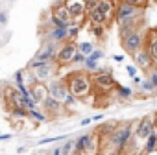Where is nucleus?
I'll return each mask as SVG.
<instances>
[{"label": "nucleus", "instance_id": "2", "mask_svg": "<svg viewBox=\"0 0 157 155\" xmlns=\"http://www.w3.org/2000/svg\"><path fill=\"white\" fill-rule=\"evenodd\" d=\"M133 137H135V131H133V124L131 122H122L115 127V131L102 140V146L104 144H109L111 149H113V155H120L128 149V146L133 142Z\"/></svg>", "mask_w": 157, "mask_h": 155}, {"label": "nucleus", "instance_id": "26", "mask_svg": "<svg viewBox=\"0 0 157 155\" xmlns=\"http://www.w3.org/2000/svg\"><path fill=\"white\" fill-rule=\"evenodd\" d=\"M46 22H48V26H50V28H70L68 24H65L63 21H59V19H57V17H54L52 13L48 15V19H46Z\"/></svg>", "mask_w": 157, "mask_h": 155}, {"label": "nucleus", "instance_id": "11", "mask_svg": "<svg viewBox=\"0 0 157 155\" xmlns=\"http://www.w3.org/2000/svg\"><path fill=\"white\" fill-rule=\"evenodd\" d=\"M153 131H155L153 116H151V115H146V116H142V118L137 122V126H135V138H139V140L144 144V140H146Z\"/></svg>", "mask_w": 157, "mask_h": 155}, {"label": "nucleus", "instance_id": "14", "mask_svg": "<svg viewBox=\"0 0 157 155\" xmlns=\"http://www.w3.org/2000/svg\"><path fill=\"white\" fill-rule=\"evenodd\" d=\"M68 41V28H48L44 33V43L63 44Z\"/></svg>", "mask_w": 157, "mask_h": 155}, {"label": "nucleus", "instance_id": "9", "mask_svg": "<svg viewBox=\"0 0 157 155\" xmlns=\"http://www.w3.org/2000/svg\"><path fill=\"white\" fill-rule=\"evenodd\" d=\"M46 85H48V93H50L52 98H56V100L61 102V104L67 102L70 91H68V85H67V80H65V78H54V80L48 81Z\"/></svg>", "mask_w": 157, "mask_h": 155}, {"label": "nucleus", "instance_id": "23", "mask_svg": "<svg viewBox=\"0 0 157 155\" xmlns=\"http://www.w3.org/2000/svg\"><path fill=\"white\" fill-rule=\"evenodd\" d=\"M94 50H96V46H94L93 43H89V41H82V43H78V52L83 54L85 57H89Z\"/></svg>", "mask_w": 157, "mask_h": 155}, {"label": "nucleus", "instance_id": "40", "mask_svg": "<svg viewBox=\"0 0 157 155\" xmlns=\"http://www.w3.org/2000/svg\"><path fill=\"white\" fill-rule=\"evenodd\" d=\"M91 122H93V116H91V118H83V120H82L80 124H82V127H83V126H89Z\"/></svg>", "mask_w": 157, "mask_h": 155}, {"label": "nucleus", "instance_id": "30", "mask_svg": "<svg viewBox=\"0 0 157 155\" xmlns=\"http://www.w3.org/2000/svg\"><path fill=\"white\" fill-rule=\"evenodd\" d=\"M67 138H68L67 135H61V137H48V138L39 140V146H44V144H50V142H57V140H67Z\"/></svg>", "mask_w": 157, "mask_h": 155}, {"label": "nucleus", "instance_id": "43", "mask_svg": "<svg viewBox=\"0 0 157 155\" xmlns=\"http://www.w3.org/2000/svg\"><path fill=\"white\" fill-rule=\"evenodd\" d=\"M104 118V115H94L93 116V122H98V120H102Z\"/></svg>", "mask_w": 157, "mask_h": 155}, {"label": "nucleus", "instance_id": "31", "mask_svg": "<svg viewBox=\"0 0 157 155\" xmlns=\"http://www.w3.org/2000/svg\"><path fill=\"white\" fill-rule=\"evenodd\" d=\"M85 59H87V57H85L83 54L78 52V54L74 55V59H72V65H83V63H85Z\"/></svg>", "mask_w": 157, "mask_h": 155}, {"label": "nucleus", "instance_id": "28", "mask_svg": "<svg viewBox=\"0 0 157 155\" xmlns=\"http://www.w3.org/2000/svg\"><path fill=\"white\" fill-rule=\"evenodd\" d=\"M140 91H144V93H155L157 91V87L153 85V81L150 80V78H146V80H142V83H140V87H139Z\"/></svg>", "mask_w": 157, "mask_h": 155}, {"label": "nucleus", "instance_id": "29", "mask_svg": "<svg viewBox=\"0 0 157 155\" xmlns=\"http://www.w3.org/2000/svg\"><path fill=\"white\" fill-rule=\"evenodd\" d=\"M82 32V26L80 24H72L70 28H68V41H76V37H78V33Z\"/></svg>", "mask_w": 157, "mask_h": 155}, {"label": "nucleus", "instance_id": "16", "mask_svg": "<svg viewBox=\"0 0 157 155\" xmlns=\"http://www.w3.org/2000/svg\"><path fill=\"white\" fill-rule=\"evenodd\" d=\"M30 94H32V98H33V102H35L37 105H43L44 100L50 96V93H48V85L37 81V83H33V85L30 87Z\"/></svg>", "mask_w": 157, "mask_h": 155}, {"label": "nucleus", "instance_id": "27", "mask_svg": "<svg viewBox=\"0 0 157 155\" xmlns=\"http://www.w3.org/2000/svg\"><path fill=\"white\" fill-rule=\"evenodd\" d=\"M124 4H129V6H135V8H140V9H146L150 6V0H120Z\"/></svg>", "mask_w": 157, "mask_h": 155}, {"label": "nucleus", "instance_id": "42", "mask_svg": "<svg viewBox=\"0 0 157 155\" xmlns=\"http://www.w3.org/2000/svg\"><path fill=\"white\" fill-rule=\"evenodd\" d=\"M6 19H8V15H6V13H0V24H4V22H6Z\"/></svg>", "mask_w": 157, "mask_h": 155}, {"label": "nucleus", "instance_id": "25", "mask_svg": "<svg viewBox=\"0 0 157 155\" xmlns=\"http://www.w3.org/2000/svg\"><path fill=\"white\" fill-rule=\"evenodd\" d=\"M83 70H87L89 74H94V72H98V70H100V65H98V61H94V59L87 57V59H85V63H83Z\"/></svg>", "mask_w": 157, "mask_h": 155}, {"label": "nucleus", "instance_id": "35", "mask_svg": "<svg viewBox=\"0 0 157 155\" xmlns=\"http://www.w3.org/2000/svg\"><path fill=\"white\" fill-rule=\"evenodd\" d=\"M148 78H150V80L153 81V85L157 87V68H153V70H151V72L148 74Z\"/></svg>", "mask_w": 157, "mask_h": 155}, {"label": "nucleus", "instance_id": "17", "mask_svg": "<svg viewBox=\"0 0 157 155\" xmlns=\"http://www.w3.org/2000/svg\"><path fill=\"white\" fill-rule=\"evenodd\" d=\"M50 13H52L54 17H57L59 21H63L65 24H68V26H72V24H74V19H72L70 11L67 9L65 2H63V4H57V6H50Z\"/></svg>", "mask_w": 157, "mask_h": 155}, {"label": "nucleus", "instance_id": "45", "mask_svg": "<svg viewBox=\"0 0 157 155\" xmlns=\"http://www.w3.org/2000/svg\"><path fill=\"white\" fill-rule=\"evenodd\" d=\"M144 155H157V151H151V153H144Z\"/></svg>", "mask_w": 157, "mask_h": 155}, {"label": "nucleus", "instance_id": "39", "mask_svg": "<svg viewBox=\"0 0 157 155\" xmlns=\"http://www.w3.org/2000/svg\"><path fill=\"white\" fill-rule=\"evenodd\" d=\"M113 59H115L117 63H122V61H124V55H122V54H115V55H113Z\"/></svg>", "mask_w": 157, "mask_h": 155}, {"label": "nucleus", "instance_id": "36", "mask_svg": "<svg viewBox=\"0 0 157 155\" xmlns=\"http://www.w3.org/2000/svg\"><path fill=\"white\" fill-rule=\"evenodd\" d=\"M11 138H13L11 133H2V135H0V142H2V140H11Z\"/></svg>", "mask_w": 157, "mask_h": 155}, {"label": "nucleus", "instance_id": "15", "mask_svg": "<svg viewBox=\"0 0 157 155\" xmlns=\"http://www.w3.org/2000/svg\"><path fill=\"white\" fill-rule=\"evenodd\" d=\"M133 61H135V65L139 66V70H142V72H146V74H150V72L155 68V65H153V61H151L150 54H148L144 48L133 55Z\"/></svg>", "mask_w": 157, "mask_h": 155}, {"label": "nucleus", "instance_id": "22", "mask_svg": "<svg viewBox=\"0 0 157 155\" xmlns=\"http://www.w3.org/2000/svg\"><path fill=\"white\" fill-rule=\"evenodd\" d=\"M89 24V22H87ZM89 28V32L98 39V41H104L105 39V32H107V26H100V24H89L87 26Z\"/></svg>", "mask_w": 157, "mask_h": 155}, {"label": "nucleus", "instance_id": "44", "mask_svg": "<svg viewBox=\"0 0 157 155\" xmlns=\"http://www.w3.org/2000/svg\"><path fill=\"white\" fill-rule=\"evenodd\" d=\"M151 116H153V124H155V129H157V111H155Z\"/></svg>", "mask_w": 157, "mask_h": 155}, {"label": "nucleus", "instance_id": "38", "mask_svg": "<svg viewBox=\"0 0 157 155\" xmlns=\"http://www.w3.org/2000/svg\"><path fill=\"white\" fill-rule=\"evenodd\" d=\"M48 155H61V146H56V148H54Z\"/></svg>", "mask_w": 157, "mask_h": 155}, {"label": "nucleus", "instance_id": "5", "mask_svg": "<svg viewBox=\"0 0 157 155\" xmlns=\"http://www.w3.org/2000/svg\"><path fill=\"white\" fill-rule=\"evenodd\" d=\"M59 46H61V44H57V43H44V44L39 48V52L30 59V63L26 65V68L32 70V68H37V66H41V65H44V63L56 61V55H57Z\"/></svg>", "mask_w": 157, "mask_h": 155}, {"label": "nucleus", "instance_id": "24", "mask_svg": "<svg viewBox=\"0 0 157 155\" xmlns=\"http://www.w3.org/2000/svg\"><path fill=\"white\" fill-rule=\"evenodd\" d=\"M10 116L15 118V120H30V115H28V109H21V107H15L10 111Z\"/></svg>", "mask_w": 157, "mask_h": 155}, {"label": "nucleus", "instance_id": "20", "mask_svg": "<svg viewBox=\"0 0 157 155\" xmlns=\"http://www.w3.org/2000/svg\"><path fill=\"white\" fill-rule=\"evenodd\" d=\"M115 94H117V98H118L120 102H126V100H131V98H133V89H129V87H126V85H118V87L115 89Z\"/></svg>", "mask_w": 157, "mask_h": 155}, {"label": "nucleus", "instance_id": "6", "mask_svg": "<svg viewBox=\"0 0 157 155\" xmlns=\"http://www.w3.org/2000/svg\"><path fill=\"white\" fill-rule=\"evenodd\" d=\"M76 54H78V43H76V41H67V43H63V44L59 46V50H57V55H56L57 66L63 68V66L72 65V59H74Z\"/></svg>", "mask_w": 157, "mask_h": 155}, {"label": "nucleus", "instance_id": "34", "mask_svg": "<svg viewBox=\"0 0 157 155\" xmlns=\"http://www.w3.org/2000/svg\"><path fill=\"white\" fill-rule=\"evenodd\" d=\"M85 6H87V13H89V11L96 9V6H98V0H87V2H85Z\"/></svg>", "mask_w": 157, "mask_h": 155}, {"label": "nucleus", "instance_id": "32", "mask_svg": "<svg viewBox=\"0 0 157 155\" xmlns=\"http://www.w3.org/2000/svg\"><path fill=\"white\" fill-rule=\"evenodd\" d=\"M104 55H105V52H104V50H100V48H96V50H94L89 57H91V59H94V61H100Z\"/></svg>", "mask_w": 157, "mask_h": 155}, {"label": "nucleus", "instance_id": "3", "mask_svg": "<svg viewBox=\"0 0 157 155\" xmlns=\"http://www.w3.org/2000/svg\"><path fill=\"white\" fill-rule=\"evenodd\" d=\"M120 44L124 48L126 54H129L131 57L140 52L144 48V39H146V28H137V30H129V32H122L118 33Z\"/></svg>", "mask_w": 157, "mask_h": 155}, {"label": "nucleus", "instance_id": "13", "mask_svg": "<svg viewBox=\"0 0 157 155\" xmlns=\"http://www.w3.org/2000/svg\"><path fill=\"white\" fill-rule=\"evenodd\" d=\"M41 109L48 115V118H59L65 113V105L61 102H57L56 98H52V96H48L44 100V104L41 105Z\"/></svg>", "mask_w": 157, "mask_h": 155}, {"label": "nucleus", "instance_id": "18", "mask_svg": "<svg viewBox=\"0 0 157 155\" xmlns=\"http://www.w3.org/2000/svg\"><path fill=\"white\" fill-rule=\"evenodd\" d=\"M87 22L89 24H100V26H109L111 24V19H107L98 8L96 9H93V11H89L87 13Z\"/></svg>", "mask_w": 157, "mask_h": 155}, {"label": "nucleus", "instance_id": "46", "mask_svg": "<svg viewBox=\"0 0 157 155\" xmlns=\"http://www.w3.org/2000/svg\"><path fill=\"white\" fill-rule=\"evenodd\" d=\"M85 2H87V0H85Z\"/></svg>", "mask_w": 157, "mask_h": 155}, {"label": "nucleus", "instance_id": "19", "mask_svg": "<svg viewBox=\"0 0 157 155\" xmlns=\"http://www.w3.org/2000/svg\"><path fill=\"white\" fill-rule=\"evenodd\" d=\"M151 151H157V129L144 140V144H142V149H140V155H144V153H151Z\"/></svg>", "mask_w": 157, "mask_h": 155}, {"label": "nucleus", "instance_id": "41", "mask_svg": "<svg viewBox=\"0 0 157 155\" xmlns=\"http://www.w3.org/2000/svg\"><path fill=\"white\" fill-rule=\"evenodd\" d=\"M26 151H28V148H26V146H21V148H17V153H19V155H24Z\"/></svg>", "mask_w": 157, "mask_h": 155}, {"label": "nucleus", "instance_id": "21", "mask_svg": "<svg viewBox=\"0 0 157 155\" xmlns=\"http://www.w3.org/2000/svg\"><path fill=\"white\" fill-rule=\"evenodd\" d=\"M28 115H30V120H35V122H39V124H43V122H48L50 118H48V115L41 109V107H37V109H30L28 111Z\"/></svg>", "mask_w": 157, "mask_h": 155}, {"label": "nucleus", "instance_id": "7", "mask_svg": "<svg viewBox=\"0 0 157 155\" xmlns=\"http://www.w3.org/2000/svg\"><path fill=\"white\" fill-rule=\"evenodd\" d=\"M57 68H59L57 63L50 61V63H44V65H41L37 68H32L30 72L33 74V78L39 83H48V81L54 80V78H57Z\"/></svg>", "mask_w": 157, "mask_h": 155}, {"label": "nucleus", "instance_id": "4", "mask_svg": "<svg viewBox=\"0 0 157 155\" xmlns=\"http://www.w3.org/2000/svg\"><path fill=\"white\" fill-rule=\"evenodd\" d=\"M91 78H93V87H94L96 94H107V93H111V91H115L118 87V83L113 78V74H111L109 68L100 66V70L94 72V74H91Z\"/></svg>", "mask_w": 157, "mask_h": 155}, {"label": "nucleus", "instance_id": "1", "mask_svg": "<svg viewBox=\"0 0 157 155\" xmlns=\"http://www.w3.org/2000/svg\"><path fill=\"white\" fill-rule=\"evenodd\" d=\"M67 80V85H68V91L72 96H76L78 100L85 102L93 93H94V87H93V78L87 70H74V72H68L65 76Z\"/></svg>", "mask_w": 157, "mask_h": 155}, {"label": "nucleus", "instance_id": "37", "mask_svg": "<svg viewBox=\"0 0 157 155\" xmlns=\"http://www.w3.org/2000/svg\"><path fill=\"white\" fill-rule=\"evenodd\" d=\"M131 81H133L137 87H140V83H142V78H140V76H135V78H131Z\"/></svg>", "mask_w": 157, "mask_h": 155}, {"label": "nucleus", "instance_id": "12", "mask_svg": "<svg viewBox=\"0 0 157 155\" xmlns=\"http://www.w3.org/2000/svg\"><path fill=\"white\" fill-rule=\"evenodd\" d=\"M144 50L150 54V57H151V61L157 68V28H146Z\"/></svg>", "mask_w": 157, "mask_h": 155}, {"label": "nucleus", "instance_id": "8", "mask_svg": "<svg viewBox=\"0 0 157 155\" xmlns=\"http://www.w3.org/2000/svg\"><path fill=\"white\" fill-rule=\"evenodd\" d=\"M65 6L70 11L74 24H80L83 26L87 21V6H85V0H65Z\"/></svg>", "mask_w": 157, "mask_h": 155}, {"label": "nucleus", "instance_id": "10", "mask_svg": "<svg viewBox=\"0 0 157 155\" xmlns=\"http://www.w3.org/2000/svg\"><path fill=\"white\" fill-rule=\"evenodd\" d=\"M146 9H140V8H135V6H129V4H117V11H115V22L120 24L128 19H133V17H139V15H144Z\"/></svg>", "mask_w": 157, "mask_h": 155}, {"label": "nucleus", "instance_id": "33", "mask_svg": "<svg viewBox=\"0 0 157 155\" xmlns=\"http://www.w3.org/2000/svg\"><path fill=\"white\" fill-rule=\"evenodd\" d=\"M137 70H139L137 65H126V72L129 74V78H135L137 76Z\"/></svg>", "mask_w": 157, "mask_h": 155}]
</instances>
